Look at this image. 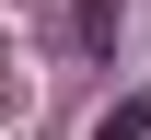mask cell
Returning <instances> with one entry per match:
<instances>
[{
	"mask_svg": "<svg viewBox=\"0 0 151 140\" xmlns=\"http://www.w3.org/2000/svg\"><path fill=\"white\" fill-rule=\"evenodd\" d=\"M93 140H151V94H116L105 117H93Z\"/></svg>",
	"mask_w": 151,
	"mask_h": 140,
	"instance_id": "obj_1",
	"label": "cell"
},
{
	"mask_svg": "<svg viewBox=\"0 0 151 140\" xmlns=\"http://www.w3.org/2000/svg\"><path fill=\"white\" fill-rule=\"evenodd\" d=\"M116 23H128V0H81V12H70V35H81V47H116Z\"/></svg>",
	"mask_w": 151,
	"mask_h": 140,
	"instance_id": "obj_2",
	"label": "cell"
}]
</instances>
